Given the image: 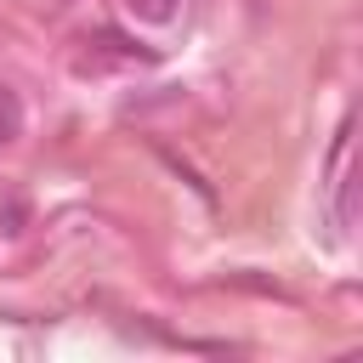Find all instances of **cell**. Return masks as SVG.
<instances>
[{"mask_svg":"<svg viewBox=\"0 0 363 363\" xmlns=\"http://www.w3.org/2000/svg\"><path fill=\"white\" fill-rule=\"evenodd\" d=\"M17 136H23V102H17V91L0 85V147L17 142Z\"/></svg>","mask_w":363,"mask_h":363,"instance_id":"1","label":"cell"},{"mask_svg":"<svg viewBox=\"0 0 363 363\" xmlns=\"http://www.w3.org/2000/svg\"><path fill=\"white\" fill-rule=\"evenodd\" d=\"M125 11L130 17H142V23H176V11H182V0H125Z\"/></svg>","mask_w":363,"mask_h":363,"instance_id":"2","label":"cell"}]
</instances>
